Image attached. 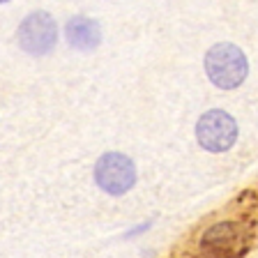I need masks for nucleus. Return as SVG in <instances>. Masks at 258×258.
I'll use <instances>...</instances> for the list:
<instances>
[{"instance_id":"4","label":"nucleus","mask_w":258,"mask_h":258,"mask_svg":"<svg viewBox=\"0 0 258 258\" xmlns=\"http://www.w3.org/2000/svg\"><path fill=\"white\" fill-rule=\"evenodd\" d=\"M196 139L203 150L226 152L231 150L237 139V124L226 111L212 108V111L203 113L196 122Z\"/></svg>"},{"instance_id":"1","label":"nucleus","mask_w":258,"mask_h":258,"mask_svg":"<svg viewBox=\"0 0 258 258\" xmlns=\"http://www.w3.org/2000/svg\"><path fill=\"white\" fill-rule=\"evenodd\" d=\"M205 74L221 90L242 86L249 74L247 55L231 42H219L205 53Z\"/></svg>"},{"instance_id":"2","label":"nucleus","mask_w":258,"mask_h":258,"mask_svg":"<svg viewBox=\"0 0 258 258\" xmlns=\"http://www.w3.org/2000/svg\"><path fill=\"white\" fill-rule=\"evenodd\" d=\"M251 247V233L237 221L212 224L201 235V251L208 258H242Z\"/></svg>"},{"instance_id":"3","label":"nucleus","mask_w":258,"mask_h":258,"mask_svg":"<svg viewBox=\"0 0 258 258\" xmlns=\"http://www.w3.org/2000/svg\"><path fill=\"white\" fill-rule=\"evenodd\" d=\"M92 173L97 187L111 196H122L136 182V164L122 152H104Z\"/></svg>"},{"instance_id":"6","label":"nucleus","mask_w":258,"mask_h":258,"mask_svg":"<svg viewBox=\"0 0 258 258\" xmlns=\"http://www.w3.org/2000/svg\"><path fill=\"white\" fill-rule=\"evenodd\" d=\"M64 35H67V42L79 51H92L102 44V28L88 16L70 19V23L64 26Z\"/></svg>"},{"instance_id":"5","label":"nucleus","mask_w":258,"mask_h":258,"mask_svg":"<svg viewBox=\"0 0 258 258\" xmlns=\"http://www.w3.org/2000/svg\"><path fill=\"white\" fill-rule=\"evenodd\" d=\"M55 39H58L55 19L44 10L28 14L21 21L19 30H16V42H19V46L32 55L48 53V51L55 46Z\"/></svg>"}]
</instances>
